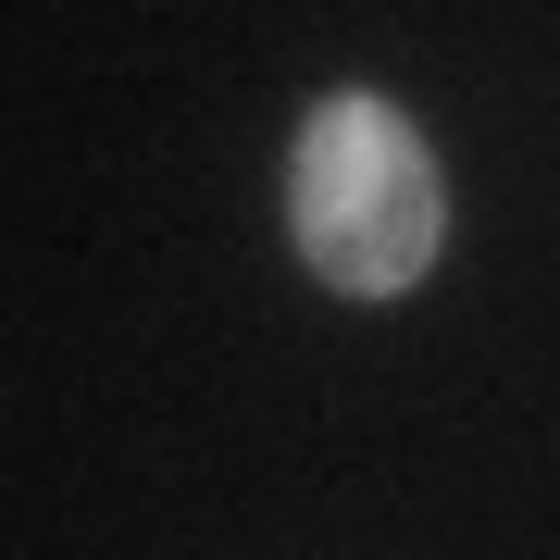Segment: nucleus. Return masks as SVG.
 I'll return each instance as SVG.
<instances>
[{
	"label": "nucleus",
	"mask_w": 560,
	"mask_h": 560,
	"mask_svg": "<svg viewBox=\"0 0 560 560\" xmlns=\"http://www.w3.org/2000/svg\"><path fill=\"white\" fill-rule=\"evenodd\" d=\"M287 249L312 261L337 300H411L448 261V162L436 138L374 101V88H324L287 138Z\"/></svg>",
	"instance_id": "1"
}]
</instances>
